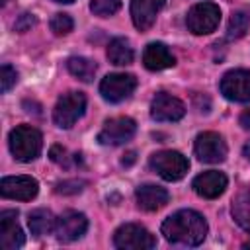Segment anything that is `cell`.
I'll return each mask as SVG.
<instances>
[{
	"mask_svg": "<svg viewBox=\"0 0 250 250\" xmlns=\"http://www.w3.org/2000/svg\"><path fill=\"white\" fill-rule=\"evenodd\" d=\"M160 232L172 244L197 246L207 236V221L193 209H180L164 219Z\"/></svg>",
	"mask_w": 250,
	"mask_h": 250,
	"instance_id": "6da1fadb",
	"label": "cell"
},
{
	"mask_svg": "<svg viewBox=\"0 0 250 250\" xmlns=\"http://www.w3.org/2000/svg\"><path fill=\"white\" fill-rule=\"evenodd\" d=\"M8 143H10V152L20 162L35 160L43 148V137L31 125H20V127L12 129Z\"/></svg>",
	"mask_w": 250,
	"mask_h": 250,
	"instance_id": "7a4b0ae2",
	"label": "cell"
},
{
	"mask_svg": "<svg viewBox=\"0 0 250 250\" xmlns=\"http://www.w3.org/2000/svg\"><path fill=\"white\" fill-rule=\"evenodd\" d=\"M148 164L166 182H178L189 170L188 158L182 152H178V150H160V152H154L150 156Z\"/></svg>",
	"mask_w": 250,
	"mask_h": 250,
	"instance_id": "3957f363",
	"label": "cell"
},
{
	"mask_svg": "<svg viewBox=\"0 0 250 250\" xmlns=\"http://www.w3.org/2000/svg\"><path fill=\"white\" fill-rule=\"evenodd\" d=\"M86 109V96L82 92H68L62 94L53 109V121L61 129H70Z\"/></svg>",
	"mask_w": 250,
	"mask_h": 250,
	"instance_id": "277c9868",
	"label": "cell"
},
{
	"mask_svg": "<svg viewBox=\"0 0 250 250\" xmlns=\"http://www.w3.org/2000/svg\"><path fill=\"white\" fill-rule=\"evenodd\" d=\"M221 21V10L213 2H199L188 12L186 23L193 35H207L217 29Z\"/></svg>",
	"mask_w": 250,
	"mask_h": 250,
	"instance_id": "5b68a950",
	"label": "cell"
},
{
	"mask_svg": "<svg viewBox=\"0 0 250 250\" xmlns=\"http://www.w3.org/2000/svg\"><path fill=\"white\" fill-rule=\"evenodd\" d=\"M113 244L121 250H150L156 246V238L141 225H121L113 234Z\"/></svg>",
	"mask_w": 250,
	"mask_h": 250,
	"instance_id": "8992f818",
	"label": "cell"
},
{
	"mask_svg": "<svg viewBox=\"0 0 250 250\" xmlns=\"http://www.w3.org/2000/svg\"><path fill=\"white\" fill-rule=\"evenodd\" d=\"M137 88V78L133 74H125V72H113L107 74L102 82H100V94L105 102L111 104H119L123 100H127Z\"/></svg>",
	"mask_w": 250,
	"mask_h": 250,
	"instance_id": "52a82bcc",
	"label": "cell"
},
{
	"mask_svg": "<svg viewBox=\"0 0 250 250\" xmlns=\"http://www.w3.org/2000/svg\"><path fill=\"white\" fill-rule=\"evenodd\" d=\"M193 150H195V156L207 164H219L227 158V145H225L223 137L215 131L199 133L195 137Z\"/></svg>",
	"mask_w": 250,
	"mask_h": 250,
	"instance_id": "ba28073f",
	"label": "cell"
},
{
	"mask_svg": "<svg viewBox=\"0 0 250 250\" xmlns=\"http://www.w3.org/2000/svg\"><path fill=\"white\" fill-rule=\"evenodd\" d=\"M221 94L238 104L250 102V70L234 68L221 78Z\"/></svg>",
	"mask_w": 250,
	"mask_h": 250,
	"instance_id": "9c48e42d",
	"label": "cell"
},
{
	"mask_svg": "<svg viewBox=\"0 0 250 250\" xmlns=\"http://www.w3.org/2000/svg\"><path fill=\"white\" fill-rule=\"evenodd\" d=\"M135 131H137L135 119H131V117H113V119L105 121V125L98 133V141H100V145L117 146V145L127 143L129 139H133Z\"/></svg>",
	"mask_w": 250,
	"mask_h": 250,
	"instance_id": "30bf717a",
	"label": "cell"
},
{
	"mask_svg": "<svg viewBox=\"0 0 250 250\" xmlns=\"http://www.w3.org/2000/svg\"><path fill=\"white\" fill-rule=\"evenodd\" d=\"M39 184L31 176H6L0 182V193L6 199H18V201H29L37 195Z\"/></svg>",
	"mask_w": 250,
	"mask_h": 250,
	"instance_id": "8fae6325",
	"label": "cell"
},
{
	"mask_svg": "<svg viewBox=\"0 0 250 250\" xmlns=\"http://www.w3.org/2000/svg\"><path fill=\"white\" fill-rule=\"evenodd\" d=\"M88 229V219L84 213H78V211H64L57 217V223H55V234L59 240L62 242H72V240H78Z\"/></svg>",
	"mask_w": 250,
	"mask_h": 250,
	"instance_id": "7c38bea8",
	"label": "cell"
},
{
	"mask_svg": "<svg viewBox=\"0 0 250 250\" xmlns=\"http://www.w3.org/2000/svg\"><path fill=\"white\" fill-rule=\"evenodd\" d=\"M184 115H186V105L178 98L166 92H158L154 96L150 104V117L154 121H180Z\"/></svg>",
	"mask_w": 250,
	"mask_h": 250,
	"instance_id": "4fadbf2b",
	"label": "cell"
},
{
	"mask_svg": "<svg viewBox=\"0 0 250 250\" xmlns=\"http://www.w3.org/2000/svg\"><path fill=\"white\" fill-rule=\"evenodd\" d=\"M16 217H18V211H12V209H6L0 213V246L4 250H16L25 242V234L20 229Z\"/></svg>",
	"mask_w": 250,
	"mask_h": 250,
	"instance_id": "5bb4252c",
	"label": "cell"
},
{
	"mask_svg": "<svg viewBox=\"0 0 250 250\" xmlns=\"http://www.w3.org/2000/svg\"><path fill=\"white\" fill-rule=\"evenodd\" d=\"M227 184H229V180H227V176L223 172L207 170V172L195 176L191 186H193L197 195H201L205 199H215V197H219L227 189Z\"/></svg>",
	"mask_w": 250,
	"mask_h": 250,
	"instance_id": "9a60e30c",
	"label": "cell"
},
{
	"mask_svg": "<svg viewBox=\"0 0 250 250\" xmlns=\"http://www.w3.org/2000/svg\"><path fill=\"white\" fill-rule=\"evenodd\" d=\"M164 2L166 0H131V20L135 27L146 31L164 8Z\"/></svg>",
	"mask_w": 250,
	"mask_h": 250,
	"instance_id": "2e32d148",
	"label": "cell"
},
{
	"mask_svg": "<svg viewBox=\"0 0 250 250\" xmlns=\"http://www.w3.org/2000/svg\"><path fill=\"white\" fill-rule=\"evenodd\" d=\"M135 197H137V205L143 211H158L170 199L168 191L164 188H160V186H154V184L139 186L137 191H135Z\"/></svg>",
	"mask_w": 250,
	"mask_h": 250,
	"instance_id": "e0dca14e",
	"label": "cell"
},
{
	"mask_svg": "<svg viewBox=\"0 0 250 250\" xmlns=\"http://www.w3.org/2000/svg\"><path fill=\"white\" fill-rule=\"evenodd\" d=\"M143 64L148 70H164L174 66L176 59L164 43H148L143 51Z\"/></svg>",
	"mask_w": 250,
	"mask_h": 250,
	"instance_id": "ac0fdd59",
	"label": "cell"
},
{
	"mask_svg": "<svg viewBox=\"0 0 250 250\" xmlns=\"http://www.w3.org/2000/svg\"><path fill=\"white\" fill-rule=\"evenodd\" d=\"M55 223H57V219L49 209H35L27 217L29 230L35 236H43V234L55 232Z\"/></svg>",
	"mask_w": 250,
	"mask_h": 250,
	"instance_id": "d6986e66",
	"label": "cell"
},
{
	"mask_svg": "<svg viewBox=\"0 0 250 250\" xmlns=\"http://www.w3.org/2000/svg\"><path fill=\"white\" fill-rule=\"evenodd\" d=\"M133 47L131 43L125 39V37H115L109 41L107 45V59L109 62L117 64V66H125V64H131L133 62Z\"/></svg>",
	"mask_w": 250,
	"mask_h": 250,
	"instance_id": "ffe728a7",
	"label": "cell"
},
{
	"mask_svg": "<svg viewBox=\"0 0 250 250\" xmlns=\"http://www.w3.org/2000/svg\"><path fill=\"white\" fill-rule=\"evenodd\" d=\"M66 68H68V72H70L72 76H76L78 80L90 82V80L94 78L98 66H96L94 61H90V59H86V57H70V59L66 61Z\"/></svg>",
	"mask_w": 250,
	"mask_h": 250,
	"instance_id": "44dd1931",
	"label": "cell"
},
{
	"mask_svg": "<svg viewBox=\"0 0 250 250\" xmlns=\"http://www.w3.org/2000/svg\"><path fill=\"white\" fill-rule=\"evenodd\" d=\"M232 215L236 223L250 232V189H242L232 201Z\"/></svg>",
	"mask_w": 250,
	"mask_h": 250,
	"instance_id": "7402d4cb",
	"label": "cell"
},
{
	"mask_svg": "<svg viewBox=\"0 0 250 250\" xmlns=\"http://www.w3.org/2000/svg\"><path fill=\"white\" fill-rule=\"evenodd\" d=\"M250 27V16L246 12H234L229 20V29H227V37L229 39H240L246 35Z\"/></svg>",
	"mask_w": 250,
	"mask_h": 250,
	"instance_id": "603a6c76",
	"label": "cell"
},
{
	"mask_svg": "<svg viewBox=\"0 0 250 250\" xmlns=\"http://www.w3.org/2000/svg\"><path fill=\"white\" fill-rule=\"evenodd\" d=\"M119 8H121V0H92L90 2V10L100 18L113 16Z\"/></svg>",
	"mask_w": 250,
	"mask_h": 250,
	"instance_id": "cb8c5ba5",
	"label": "cell"
},
{
	"mask_svg": "<svg viewBox=\"0 0 250 250\" xmlns=\"http://www.w3.org/2000/svg\"><path fill=\"white\" fill-rule=\"evenodd\" d=\"M72 27H74V21L68 14H55L51 18V31L55 35H66L72 31Z\"/></svg>",
	"mask_w": 250,
	"mask_h": 250,
	"instance_id": "d4e9b609",
	"label": "cell"
},
{
	"mask_svg": "<svg viewBox=\"0 0 250 250\" xmlns=\"http://www.w3.org/2000/svg\"><path fill=\"white\" fill-rule=\"evenodd\" d=\"M18 82V72L10 66V64H4L2 70H0V84H2V92H10L12 86Z\"/></svg>",
	"mask_w": 250,
	"mask_h": 250,
	"instance_id": "484cf974",
	"label": "cell"
},
{
	"mask_svg": "<svg viewBox=\"0 0 250 250\" xmlns=\"http://www.w3.org/2000/svg\"><path fill=\"white\" fill-rule=\"evenodd\" d=\"M84 188V182L82 180H64L57 186V191L59 193H64V195H70V193H80Z\"/></svg>",
	"mask_w": 250,
	"mask_h": 250,
	"instance_id": "4316f807",
	"label": "cell"
},
{
	"mask_svg": "<svg viewBox=\"0 0 250 250\" xmlns=\"http://www.w3.org/2000/svg\"><path fill=\"white\" fill-rule=\"evenodd\" d=\"M49 156H51V160H53V162H57V164H61V166H62V164L66 166V148H62L61 145L51 146Z\"/></svg>",
	"mask_w": 250,
	"mask_h": 250,
	"instance_id": "83f0119b",
	"label": "cell"
},
{
	"mask_svg": "<svg viewBox=\"0 0 250 250\" xmlns=\"http://www.w3.org/2000/svg\"><path fill=\"white\" fill-rule=\"evenodd\" d=\"M33 23H35V18H33L31 14H21L20 20L16 21V29H18V31H27Z\"/></svg>",
	"mask_w": 250,
	"mask_h": 250,
	"instance_id": "f1b7e54d",
	"label": "cell"
},
{
	"mask_svg": "<svg viewBox=\"0 0 250 250\" xmlns=\"http://www.w3.org/2000/svg\"><path fill=\"white\" fill-rule=\"evenodd\" d=\"M240 125L246 129V131H250V109H246V111H242V115H240Z\"/></svg>",
	"mask_w": 250,
	"mask_h": 250,
	"instance_id": "f546056e",
	"label": "cell"
},
{
	"mask_svg": "<svg viewBox=\"0 0 250 250\" xmlns=\"http://www.w3.org/2000/svg\"><path fill=\"white\" fill-rule=\"evenodd\" d=\"M242 152H244V156H246V158L250 160V141H248V143L244 145V148H242Z\"/></svg>",
	"mask_w": 250,
	"mask_h": 250,
	"instance_id": "4dcf8cb0",
	"label": "cell"
},
{
	"mask_svg": "<svg viewBox=\"0 0 250 250\" xmlns=\"http://www.w3.org/2000/svg\"><path fill=\"white\" fill-rule=\"evenodd\" d=\"M133 160H135V152H129V154H127V160L123 158V164H131Z\"/></svg>",
	"mask_w": 250,
	"mask_h": 250,
	"instance_id": "1f68e13d",
	"label": "cell"
},
{
	"mask_svg": "<svg viewBox=\"0 0 250 250\" xmlns=\"http://www.w3.org/2000/svg\"><path fill=\"white\" fill-rule=\"evenodd\" d=\"M55 2H62V4H70V2H74V0H55Z\"/></svg>",
	"mask_w": 250,
	"mask_h": 250,
	"instance_id": "d6a6232c",
	"label": "cell"
}]
</instances>
